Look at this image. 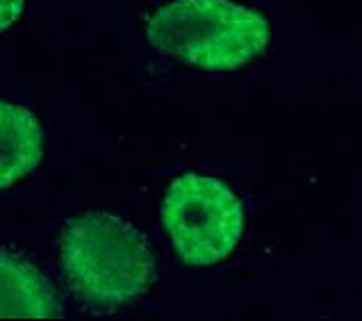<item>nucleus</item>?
I'll list each match as a JSON object with an SVG mask.
<instances>
[{
    "label": "nucleus",
    "mask_w": 362,
    "mask_h": 321,
    "mask_svg": "<svg viewBox=\"0 0 362 321\" xmlns=\"http://www.w3.org/2000/svg\"><path fill=\"white\" fill-rule=\"evenodd\" d=\"M146 39L162 55L205 71H235L260 57L269 21L233 0H171L146 23Z\"/></svg>",
    "instance_id": "nucleus-2"
},
{
    "label": "nucleus",
    "mask_w": 362,
    "mask_h": 321,
    "mask_svg": "<svg viewBox=\"0 0 362 321\" xmlns=\"http://www.w3.org/2000/svg\"><path fill=\"white\" fill-rule=\"evenodd\" d=\"M44 158V130L28 107L0 100V189L37 169Z\"/></svg>",
    "instance_id": "nucleus-5"
},
{
    "label": "nucleus",
    "mask_w": 362,
    "mask_h": 321,
    "mask_svg": "<svg viewBox=\"0 0 362 321\" xmlns=\"http://www.w3.org/2000/svg\"><path fill=\"white\" fill-rule=\"evenodd\" d=\"M162 221L185 264L212 267L240 244L244 205L223 180L189 171L169 185Z\"/></svg>",
    "instance_id": "nucleus-3"
},
{
    "label": "nucleus",
    "mask_w": 362,
    "mask_h": 321,
    "mask_svg": "<svg viewBox=\"0 0 362 321\" xmlns=\"http://www.w3.org/2000/svg\"><path fill=\"white\" fill-rule=\"evenodd\" d=\"M59 315V298L48 278L28 257L0 248V319H50Z\"/></svg>",
    "instance_id": "nucleus-4"
},
{
    "label": "nucleus",
    "mask_w": 362,
    "mask_h": 321,
    "mask_svg": "<svg viewBox=\"0 0 362 321\" xmlns=\"http://www.w3.org/2000/svg\"><path fill=\"white\" fill-rule=\"evenodd\" d=\"M25 9V0H0V33L12 28Z\"/></svg>",
    "instance_id": "nucleus-6"
},
{
    "label": "nucleus",
    "mask_w": 362,
    "mask_h": 321,
    "mask_svg": "<svg viewBox=\"0 0 362 321\" xmlns=\"http://www.w3.org/2000/svg\"><path fill=\"white\" fill-rule=\"evenodd\" d=\"M69 287L94 308H119L141 296L155 281L148 240L130 221L105 210L80 212L59 237Z\"/></svg>",
    "instance_id": "nucleus-1"
}]
</instances>
